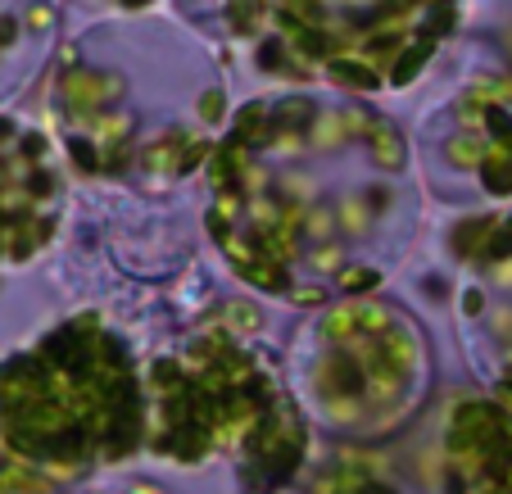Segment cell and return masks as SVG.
Returning <instances> with one entry per match:
<instances>
[{"instance_id": "1", "label": "cell", "mask_w": 512, "mask_h": 494, "mask_svg": "<svg viewBox=\"0 0 512 494\" xmlns=\"http://www.w3.org/2000/svg\"><path fill=\"white\" fill-rule=\"evenodd\" d=\"M0 440L41 467H96L145 445V381L114 331L82 318L0 368Z\"/></svg>"}, {"instance_id": "2", "label": "cell", "mask_w": 512, "mask_h": 494, "mask_svg": "<svg viewBox=\"0 0 512 494\" xmlns=\"http://www.w3.org/2000/svg\"><path fill=\"white\" fill-rule=\"evenodd\" d=\"M272 381L241 349L213 340L145 381V440L164 454H245V440H268L281 422Z\"/></svg>"}, {"instance_id": "3", "label": "cell", "mask_w": 512, "mask_h": 494, "mask_svg": "<svg viewBox=\"0 0 512 494\" xmlns=\"http://www.w3.org/2000/svg\"><path fill=\"white\" fill-rule=\"evenodd\" d=\"M454 494H508L512 485V431L494 408H463L449 436Z\"/></svg>"}]
</instances>
